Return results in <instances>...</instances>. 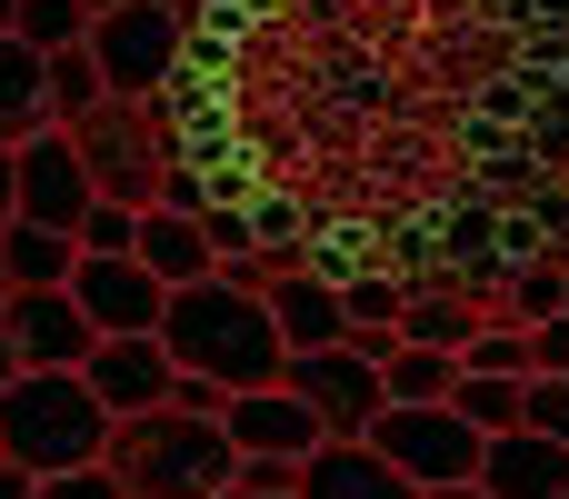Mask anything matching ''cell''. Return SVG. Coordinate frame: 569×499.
I'll use <instances>...</instances> for the list:
<instances>
[{"label":"cell","instance_id":"6da1fadb","mask_svg":"<svg viewBox=\"0 0 569 499\" xmlns=\"http://www.w3.org/2000/svg\"><path fill=\"white\" fill-rule=\"evenodd\" d=\"M160 340H170V360H180V370L220 380L230 400H240V390H280V380H290V340H280L270 300H260V290H230V280L170 290Z\"/></svg>","mask_w":569,"mask_h":499},{"label":"cell","instance_id":"30bf717a","mask_svg":"<svg viewBox=\"0 0 569 499\" xmlns=\"http://www.w3.org/2000/svg\"><path fill=\"white\" fill-rule=\"evenodd\" d=\"M220 430H230V450H240V460H310V450L330 440V430H320V410H310L290 380H280V390H240Z\"/></svg>","mask_w":569,"mask_h":499},{"label":"cell","instance_id":"8fae6325","mask_svg":"<svg viewBox=\"0 0 569 499\" xmlns=\"http://www.w3.org/2000/svg\"><path fill=\"white\" fill-rule=\"evenodd\" d=\"M90 390L110 400V420H150V410H170L180 360H170V340H100L90 350Z\"/></svg>","mask_w":569,"mask_h":499},{"label":"cell","instance_id":"1f68e13d","mask_svg":"<svg viewBox=\"0 0 569 499\" xmlns=\"http://www.w3.org/2000/svg\"><path fill=\"white\" fill-rule=\"evenodd\" d=\"M0 310H10V260H0Z\"/></svg>","mask_w":569,"mask_h":499},{"label":"cell","instance_id":"9a60e30c","mask_svg":"<svg viewBox=\"0 0 569 499\" xmlns=\"http://www.w3.org/2000/svg\"><path fill=\"white\" fill-rule=\"evenodd\" d=\"M140 260H150V280H170V290H200V280H220V250H210V220H190V210H140Z\"/></svg>","mask_w":569,"mask_h":499},{"label":"cell","instance_id":"4dcf8cb0","mask_svg":"<svg viewBox=\"0 0 569 499\" xmlns=\"http://www.w3.org/2000/svg\"><path fill=\"white\" fill-rule=\"evenodd\" d=\"M10 30H20V0H0V40H10Z\"/></svg>","mask_w":569,"mask_h":499},{"label":"cell","instance_id":"52a82bcc","mask_svg":"<svg viewBox=\"0 0 569 499\" xmlns=\"http://www.w3.org/2000/svg\"><path fill=\"white\" fill-rule=\"evenodd\" d=\"M90 210H100V180H90L80 140H70V130L20 140V220H40V230H70V240H80V220H90Z\"/></svg>","mask_w":569,"mask_h":499},{"label":"cell","instance_id":"4fadbf2b","mask_svg":"<svg viewBox=\"0 0 569 499\" xmlns=\"http://www.w3.org/2000/svg\"><path fill=\"white\" fill-rule=\"evenodd\" d=\"M270 320H280L290 360L350 340V300H340V280H320V270H280V280H270Z\"/></svg>","mask_w":569,"mask_h":499},{"label":"cell","instance_id":"5bb4252c","mask_svg":"<svg viewBox=\"0 0 569 499\" xmlns=\"http://www.w3.org/2000/svg\"><path fill=\"white\" fill-rule=\"evenodd\" d=\"M480 490L490 499H569V450L540 430H500L480 450Z\"/></svg>","mask_w":569,"mask_h":499},{"label":"cell","instance_id":"484cf974","mask_svg":"<svg viewBox=\"0 0 569 499\" xmlns=\"http://www.w3.org/2000/svg\"><path fill=\"white\" fill-rule=\"evenodd\" d=\"M530 430L569 450V380H530Z\"/></svg>","mask_w":569,"mask_h":499},{"label":"cell","instance_id":"ac0fdd59","mask_svg":"<svg viewBox=\"0 0 569 499\" xmlns=\"http://www.w3.org/2000/svg\"><path fill=\"white\" fill-rule=\"evenodd\" d=\"M380 380H390V410H440V400H460V360H450V350H420V340H400V350L380 360Z\"/></svg>","mask_w":569,"mask_h":499},{"label":"cell","instance_id":"7402d4cb","mask_svg":"<svg viewBox=\"0 0 569 499\" xmlns=\"http://www.w3.org/2000/svg\"><path fill=\"white\" fill-rule=\"evenodd\" d=\"M460 370H490V380H540V340L520 330V320H490L480 340H470V360Z\"/></svg>","mask_w":569,"mask_h":499},{"label":"cell","instance_id":"7c38bea8","mask_svg":"<svg viewBox=\"0 0 569 499\" xmlns=\"http://www.w3.org/2000/svg\"><path fill=\"white\" fill-rule=\"evenodd\" d=\"M300 499H430L410 470H390L370 440H320L310 470H300Z\"/></svg>","mask_w":569,"mask_h":499},{"label":"cell","instance_id":"4316f807","mask_svg":"<svg viewBox=\"0 0 569 499\" xmlns=\"http://www.w3.org/2000/svg\"><path fill=\"white\" fill-rule=\"evenodd\" d=\"M530 340H540V380H569V310H560V320H540Z\"/></svg>","mask_w":569,"mask_h":499},{"label":"cell","instance_id":"e0dca14e","mask_svg":"<svg viewBox=\"0 0 569 499\" xmlns=\"http://www.w3.org/2000/svg\"><path fill=\"white\" fill-rule=\"evenodd\" d=\"M0 260H10V290H70L80 280V240L70 230H40V220H10L0 230Z\"/></svg>","mask_w":569,"mask_h":499},{"label":"cell","instance_id":"5b68a950","mask_svg":"<svg viewBox=\"0 0 569 499\" xmlns=\"http://www.w3.org/2000/svg\"><path fill=\"white\" fill-rule=\"evenodd\" d=\"M370 450H380L390 470H410L420 490H460V480H480L490 430L460 420V400H440V410H380V420H370Z\"/></svg>","mask_w":569,"mask_h":499},{"label":"cell","instance_id":"836d02e7","mask_svg":"<svg viewBox=\"0 0 569 499\" xmlns=\"http://www.w3.org/2000/svg\"><path fill=\"white\" fill-rule=\"evenodd\" d=\"M100 10H120V0H90V20H100Z\"/></svg>","mask_w":569,"mask_h":499},{"label":"cell","instance_id":"3957f363","mask_svg":"<svg viewBox=\"0 0 569 499\" xmlns=\"http://www.w3.org/2000/svg\"><path fill=\"white\" fill-rule=\"evenodd\" d=\"M110 470L130 480V499H220L230 480H240V450H230V430H220V420L150 410V420H120Z\"/></svg>","mask_w":569,"mask_h":499},{"label":"cell","instance_id":"d6a6232c","mask_svg":"<svg viewBox=\"0 0 569 499\" xmlns=\"http://www.w3.org/2000/svg\"><path fill=\"white\" fill-rule=\"evenodd\" d=\"M220 499H270V490H220Z\"/></svg>","mask_w":569,"mask_h":499},{"label":"cell","instance_id":"83f0119b","mask_svg":"<svg viewBox=\"0 0 569 499\" xmlns=\"http://www.w3.org/2000/svg\"><path fill=\"white\" fill-rule=\"evenodd\" d=\"M20 220V140H0V230Z\"/></svg>","mask_w":569,"mask_h":499},{"label":"cell","instance_id":"2e32d148","mask_svg":"<svg viewBox=\"0 0 569 499\" xmlns=\"http://www.w3.org/2000/svg\"><path fill=\"white\" fill-rule=\"evenodd\" d=\"M40 130H60V110H50V50H30L10 30L0 40V140H40Z\"/></svg>","mask_w":569,"mask_h":499},{"label":"cell","instance_id":"f546056e","mask_svg":"<svg viewBox=\"0 0 569 499\" xmlns=\"http://www.w3.org/2000/svg\"><path fill=\"white\" fill-rule=\"evenodd\" d=\"M10 380H20V350H10V330H0V400H10Z\"/></svg>","mask_w":569,"mask_h":499},{"label":"cell","instance_id":"cb8c5ba5","mask_svg":"<svg viewBox=\"0 0 569 499\" xmlns=\"http://www.w3.org/2000/svg\"><path fill=\"white\" fill-rule=\"evenodd\" d=\"M80 260H140V210L130 200H100L80 220Z\"/></svg>","mask_w":569,"mask_h":499},{"label":"cell","instance_id":"f1b7e54d","mask_svg":"<svg viewBox=\"0 0 569 499\" xmlns=\"http://www.w3.org/2000/svg\"><path fill=\"white\" fill-rule=\"evenodd\" d=\"M0 499H40V480H30L20 460H0Z\"/></svg>","mask_w":569,"mask_h":499},{"label":"cell","instance_id":"9c48e42d","mask_svg":"<svg viewBox=\"0 0 569 499\" xmlns=\"http://www.w3.org/2000/svg\"><path fill=\"white\" fill-rule=\"evenodd\" d=\"M0 330L20 350V370H90V350H100V330H90V310L70 290H10Z\"/></svg>","mask_w":569,"mask_h":499},{"label":"cell","instance_id":"7a4b0ae2","mask_svg":"<svg viewBox=\"0 0 569 499\" xmlns=\"http://www.w3.org/2000/svg\"><path fill=\"white\" fill-rule=\"evenodd\" d=\"M110 440H120V420L90 390V370H20L10 400H0V460H20L30 480L110 460Z\"/></svg>","mask_w":569,"mask_h":499},{"label":"cell","instance_id":"d6986e66","mask_svg":"<svg viewBox=\"0 0 569 499\" xmlns=\"http://www.w3.org/2000/svg\"><path fill=\"white\" fill-rule=\"evenodd\" d=\"M50 110H60V130H80V120L110 110V70H100L90 40H80V50H50Z\"/></svg>","mask_w":569,"mask_h":499},{"label":"cell","instance_id":"277c9868","mask_svg":"<svg viewBox=\"0 0 569 499\" xmlns=\"http://www.w3.org/2000/svg\"><path fill=\"white\" fill-rule=\"evenodd\" d=\"M90 50H100V70H110V100H170L180 60H190V10H170V0H120V10L90 20Z\"/></svg>","mask_w":569,"mask_h":499},{"label":"cell","instance_id":"e575fe53","mask_svg":"<svg viewBox=\"0 0 569 499\" xmlns=\"http://www.w3.org/2000/svg\"><path fill=\"white\" fill-rule=\"evenodd\" d=\"M170 10H190V0H170Z\"/></svg>","mask_w":569,"mask_h":499},{"label":"cell","instance_id":"ba28073f","mask_svg":"<svg viewBox=\"0 0 569 499\" xmlns=\"http://www.w3.org/2000/svg\"><path fill=\"white\" fill-rule=\"evenodd\" d=\"M70 300L90 310L100 340H160L170 320V280H150V260H80Z\"/></svg>","mask_w":569,"mask_h":499},{"label":"cell","instance_id":"ffe728a7","mask_svg":"<svg viewBox=\"0 0 569 499\" xmlns=\"http://www.w3.org/2000/svg\"><path fill=\"white\" fill-rule=\"evenodd\" d=\"M569 310V260H530L500 300H490V320H520V330H540V320H560Z\"/></svg>","mask_w":569,"mask_h":499},{"label":"cell","instance_id":"603a6c76","mask_svg":"<svg viewBox=\"0 0 569 499\" xmlns=\"http://www.w3.org/2000/svg\"><path fill=\"white\" fill-rule=\"evenodd\" d=\"M20 40L30 50H80L90 40V0H20Z\"/></svg>","mask_w":569,"mask_h":499},{"label":"cell","instance_id":"44dd1931","mask_svg":"<svg viewBox=\"0 0 569 499\" xmlns=\"http://www.w3.org/2000/svg\"><path fill=\"white\" fill-rule=\"evenodd\" d=\"M460 420H480L490 440H500V430H530V380H490V370H460Z\"/></svg>","mask_w":569,"mask_h":499},{"label":"cell","instance_id":"d4e9b609","mask_svg":"<svg viewBox=\"0 0 569 499\" xmlns=\"http://www.w3.org/2000/svg\"><path fill=\"white\" fill-rule=\"evenodd\" d=\"M40 499H130V480H120L110 460H90V470H60V480H40Z\"/></svg>","mask_w":569,"mask_h":499},{"label":"cell","instance_id":"8992f818","mask_svg":"<svg viewBox=\"0 0 569 499\" xmlns=\"http://www.w3.org/2000/svg\"><path fill=\"white\" fill-rule=\"evenodd\" d=\"M290 390L320 410V430H330V440H370V420L390 410L380 360H360L350 340H340V350H300V360H290Z\"/></svg>","mask_w":569,"mask_h":499}]
</instances>
